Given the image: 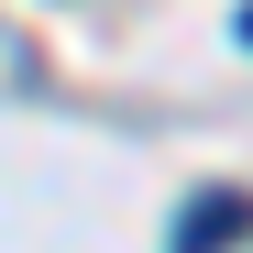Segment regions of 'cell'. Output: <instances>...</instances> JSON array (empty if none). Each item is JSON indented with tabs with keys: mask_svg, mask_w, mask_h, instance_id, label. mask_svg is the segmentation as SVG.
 Here are the masks:
<instances>
[{
	"mask_svg": "<svg viewBox=\"0 0 253 253\" xmlns=\"http://www.w3.org/2000/svg\"><path fill=\"white\" fill-rule=\"evenodd\" d=\"M242 231H253V198H242V187H209L187 220H176V253H220V242H242Z\"/></svg>",
	"mask_w": 253,
	"mask_h": 253,
	"instance_id": "6da1fadb",
	"label": "cell"
},
{
	"mask_svg": "<svg viewBox=\"0 0 253 253\" xmlns=\"http://www.w3.org/2000/svg\"><path fill=\"white\" fill-rule=\"evenodd\" d=\"M242 44H253V11H242Z\"/></svg>",
	"mask_w": 253,
	"mask_h": 253,
	"instance_id": "7a4b0ae2",
	"label": "cell"
}]
</instances>
